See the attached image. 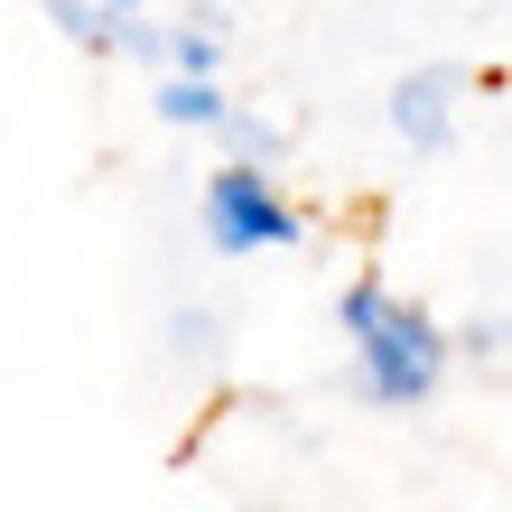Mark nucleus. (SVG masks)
I'll return each mask as SVG.
<instances>
[{"label":"nucleus","mask_w":512,"mask_h":512,"mask_svg":"<svg viewBox=\"0 0 512 512\" xmlns=\"http://www.w3.org/2000/svg\"><path fill=\"white\" fill-rule=\"evenodd\" d=\"M336 326H345V354H354L364 401L410 410V401H429V391H438V373H447V326H438L429 308H410L401 289L354 280V289L336 298Z\"/></svg>","instance_id":"1"},{"label":"nucleus","mask_w":512,"mask_h":512,"mask_svg":"<svg viewBox=\"0 0 512 512\" xmlns=\"http://www.w3.org/2000/svg\"><path fill=\"white\" fill-rule=\"evenodd\" d=\"M196 215H205V243H215L224 261H243V252H289V243H298V205L261 177V159H224L215 177H205Z\"/></svg>","instance_id":"2"},{"label":"nucleus","mask_w":512,"mask_h":512,"mask_svg":"<svg viewBox=\"0 0 512 512\" xmlns=\"http://www.w3.org/2000/svg\"><path fill=\"white\" fill-rule=\"evenodd\" d=\"M391 131H401L419 159H438L447 140H457V66H419L391 84Z\"/></svg>","instance_id":"3"},{"label":"nucleus","mask_w":512,"mask_h":512,"mask_svg":"<svg viewBox=\"0 0 512 512\" xmlns=\"http://www.w3.org/2000/svg\"><path fill=\"white\" fill-rule=\"evenodd\" d=\"M224 94H215V75H177L168 66V84H159V122H177V131H224Z\"/></svg>","instance_id":"4"},{"label":"nucleus","mask_w":512,"mask_h":512,"mask_svg":"<svg viewBox=\"0 0 512 512\" xmlns=\"http://www.w3.org/2000/svg\"><path fill=\"white\" fill-rule=\"evenodd\" d=\"M38 10L66 28L75 47H94V56L112 47V56H122V19H131V10H112V0H38Z\"/></svg>","instance_id":"5"},{"label":"nucleus","mask_w":512,"mask_h":512,"mask_svg":"<svg viewBox=\"0 0 512 512\" xmlns=\"http://www.w3.org/2000/svg\"><path fill=\"white\" fill-rule=\"evenodd\" d=\"M215 56H224L215 19H177V38H168V66L177 75H215Z\"/></svg>","instance_id":"6"},{"label":"nucleus","mask_w":512,"mask_h":512,"mask_svg":"<svg viewBox=\"0 0 512 512\" xmlns=\"http://www.w3.org/2000/svg\"><path fill=\"white\" fill-rule=\"evenodd\" d=\"M224 149H233V159H280V122H261V112H224Z\"/></svg>","instance_id":"7"},{"label":"nucleus","mask_w":512,"mask_h":512,"mask_svg":"<svg viewBox=\"0 0 512 512\" xmlns=\"http://www.w3.org/2000/svg\"><path fill=\"white\" fill-rule=\"evenodd\" d=\"M168 345L187 354V364H205V354H215V317H205V308H177L168 317Z\"/></svg>","instance_id":"8"},{"label":"nucleus","mask_w":512,"mask_h":512,"mask_svg":"<svg viewBox=\"0 0 512 512\" xmlns=\"http://www.w3.org/2000/svg\"><path fill=\"white\" fill-rule=\"evenodd\" d=\"M466 354H475V364H485V354H512V317L503 326H466Z\"/></svg>","instance_id":"9"},{"label":"nucleus","mask_w":512,"mask_h":512,"mask_svg":"<svg viewBox=\"0 0 512 512\" xmlns=\"http://www.w3.org/2000/svg\"><path fill=\"white\" fill-rule=\"evenodd\" d=\"M112 10H140V0H112Z\"/></svg>","instance_id":"10"}]
</instances>
